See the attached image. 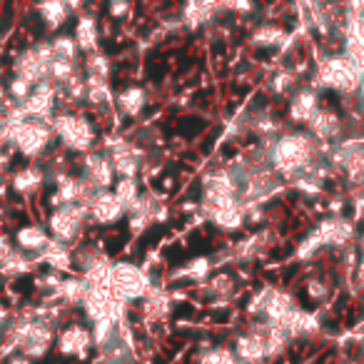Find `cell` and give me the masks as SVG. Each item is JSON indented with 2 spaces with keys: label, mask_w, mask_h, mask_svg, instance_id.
Returning a JSON list of instances; mask_svg holds the SVG:
<instances>
[{
  "label": "cell",
  "mask_w": 364,
  "mask_h": 364,
  "mask_svg": "<svg viewBox=\"0 0 364 364\" xmlns=\"http://www.w3.org/2000/svg\"><path fill=\"white\" fill-rule=\"evenodd\" d=\"M87 215H90V225L97 228H110L117 225L127 215L125 205L115 198L112 190H100V193L92 195V200L87 203Z\"/></svg>",
  "instance_id": "9a60e30c"
},
{
  "label": "cell",
  "mask_w": 364,
  "mask_h": 364,
  "mask_svg": "<svg viewBox=\"0 0 364 364\" xmlns=\"http://www.w3.org/2000/svg\"><path fill=\"white\" fill-rule=\"evenodd\" d=\"M73 38H75L80 53H85V55H87V53L100 50V28H97V21L92 16H80V18H77Z\"/></svg>",
  "instance_id": "cb8c5ba5"
},
{
  "label": "cell",
  "mask_w": 364,
  "mask_h": 364,
  "mask_svg": "<svg viewBox=\"0 0 364 364\" xmlns=\"http://www.w3.org/2000/svg\"><path fill=\"white\" fill-rule=\"evenodd\" d=\"M284 38H287V36H284L279 28L264 26V28H259V31L252 36V43H255V46H259V48H274V46H282Z\"/></svg>",
  "instance_id": "d590c367"
},
{
  "label": "cell",
  "mask_w": 364,
  "mask_h": 364,
  "mask_svg": "<svg viewBox=\"0 0 364 364\" xmlns=\"http://www.w3.org/2000/svg\"><path fill=\"white\" fill-rule=\"evenodd\" d=\"M357 97H359V107H362V112H364V77H362V85H359V90H357Z\"/></svg>",
  "instance_id": "ee69618b"
},
{
  "label": "cell",
  "mask_w": 364,
  "mask_h": 364,
  "mask_svg": "<svg viewBox=\"0 0 364 364\" xmlns=\"http://www.w3.org/2000/svg\"><path fill=\"white\" fill-rule=\"evenodd\" d=\"M50 48H53V58H55V60L80 63V48H77V43H75V38H73V36L50 38Z\"/></svg>",
  "instance_id": "f546056e"
},
{
  "label": "cell",
  "mask_w": 364,
  "mask_h": 364,
  "mask_svg": "<svg viewBox=\"0 0 364 364\" xmlns=\"http://www.w3.org/2000/svg\"><path fill=\"white\" fill-rule=\"evenodd\" d=\"M105 284L112 289L117 299L122 304H132V302H142L147 297V292L152 289V279L150 272L140 264L132 262H112L107 269V279Z\"/></svg>",
  "instance_id": "5b68a950"
},
{
  "label": "cell",
  "mask_w": 364,
  "mask_h": 364,
  "mask_svg": "<svg viewBox=\"0 0 364 364\" xmlns=\"http://www.w3.org/2000/svg\"><path fill=\"white\" fill-rule=\"evenodd\" d=\"M147 105V92L137 85H130V87H122L120 92L115 95V107L122 112L125 117H137L142 115Z\"/></svg>",
  "instance_id": "d4e9b609"
},
{
  "label": "cell",
  "mask_w": 364,
  "mask_h": 364,
  "mask_svg": "<svg viewBox=\"0 0 364 364\" xmlns=\"http://www.w3.org/2000/svg\"><path fill=\"white\" fill-rule=\"evenodd\" d=\"M33 87L28 80H23V77L18 75H11L6 80V85H3V92H6V100L11 102V105H21V102H26V97L33 92Z\"/></svg>",
  "instance_id": "1f68e13d"
},
{
  "label": "cell",
  "mask_w": 364,
  "mask_h": 364,
  "mask_svg": "<svg viewBox=\"0 0 364 364\" xmlns=\"http://www.w3.org/2000/svg\"><path fill=\"white\" fill-rule=\"evenodd\" d=\"M0 359H3V357H0Z\"/></svg>",
  "instance_id": "f6af8a7d"
},
{
  "label": "cell",
  "mask_w": 364,
  "mask_h": 364,
  "mask_svg": "<svg viewBox=\"0 0 364 364\" xmlns=\"http://www.w3.org/2000/svg\"><path fill=\"white\" fill-rule=\"evenodd\" d=\"M112 193L115 198L125 205V210H130L135 205V200L140 198V185H137V177H117L115 185H112Z\"/></svg>",
  "instance_id": "4dcf8cb0"
},
{
  "label": "cell",
  "mask_w": 364,
  "mask_h": 364,
  "mask_svg": "<svg viewBox=\"0 0 364 364\" xmlns=\"http://www.w3.org/2000/svg\"><path fill=\"white\" fill-rule=\"evenodd\" d=\"M232 349H235V354H237V359H242V362H247V364L269 362L267 359V337L259 332H252V329L240 334V337L235 339Z\"/></svg>",
  "instance_id": "d6986e66"
},
{
  "label": "cell",
  "mask_w": 364,
  "mask_h": 364,
  "mask_svg": "<svg viewBox=\"0 0 364 364\" xmlns=\"http://www.w3.org/2000/svg\"><path fill=\"white\" fill-rule=\"evenodd\" d=\"M237 362V354L228 344H220V347H208L198 354V364H235Z\"/></svg>",
  "instance_id": "d6a6232c"
},
{
  "label": "cell",
  "mask_w": 364,
  "mask_h": 364,
  "mask_svg": "<svg viewBox=\"0 0 364 364\" xmlns=\"http://www.w3.org/2000/svg\"><path fill=\"white\" fill-rule=\"evenodd\" d=\"M130 11H132L130 0H107V13H110L112 18H117V21L130 16Z\"/></svg>",
  "instance_id": "74e56055"
},
{
  "label": "cell",
  "mask_w": 364,
  "mask_h": 364,
  "mask_svg": "<svg viewBox=\"0 0 364 364\" xmlns=\"http://www.w3.org/2000/svg\"><path fill=\"white\" fill-rule=\"evenodd\" d=\"M319 107V95L314 87H302L299 92H294L292 102H289V120L297 125H307L309 117L317 112Z\"/></svg>",
  "instance_id": "7402d4cb"
},
{
  "label": "cell",
  "mask_w": 364,
  "mask_h": 364,
  "mask_svg": "<svg viewBox=\"0 0 364 364\" xmlns=\"http://www.w3.org/2000/svg\"><path fill=\"white\" fill-rule=\"evenodd\" d=\"M58 105H60V95H58V85L53 80H43L33 87V92L26 97V102L18 107V112L26 117H36V120H46L50 122L53 115L58 112Z\"/></svg>",
  "instance_id": "30bf717a"
},
{
  "label": "cell",
  "mask_w": 364,
  "mask_h": 364,
  "mask_svg": "<svg viewBox=\"0 0 364 364\" xmlns=\"http://www.w3.org/2000/svg\"><path fill=\"white\" fill-rule=\"evenodd\" d=\"M38 262H43L53 272H60V274L73 272V247L58 242V240H50V245L46 247V252L41 255Z\"/></svg>",
  "instance_id": "603a6c76"
},
{
  "label": "cell",
  "mask_w": 364,
  "mask_h": 364,
  "mask_svg": "<svg viewBox=\"0 0 364 364\" xmlns=\"http://www.w3.org/2000/svg\"><path fill=\"white\" fill-rule=\"evenodd\" d=\"M8 167H11V152L6 145H0V177L8 175Z\"/></svg>",
  "instance_id": "b9f144b4"
},
{
  "label": "cell",
  "mask_w": 364,
  "mask_h": 364,
  "mask_svg": "<svg viewBox=\"0 0 364 364\" xmlns=\"http://www.w3.org/2000/svg\"><path fill=\"white\" fill-rule=\"evenodd\" d=\"M344 55L352 60V65L364 77V28L359 23H352L347 28V41H344Z\"/></svg>",
  "instance_id": "4316f807"
},
{
  "label": "cell",
  "mask_w": 364,
  "mask_h": 364,
  "mask_svg": "<svg viewBox=\"0 0 364 364\" xmlns=\"http://www.w3.org/2000/svg\"><path fill=\"white\" fill-rule=\"evenodd\" d=\"M55 142L63 152L70 155H85L97 147V130L82 112L77 110H58L50 120Z\"/></svg>",
  "instance_id": "277c9868"
},
{
  "label": "cell",
  "mask_w": 364,
  "mask_h": 364,
  "mask_svg": "<svg viewBox=\"0 0 364 364\" xmlns=\"http://www.w3.org/2000/svg\"><path fill=\"white\" fill-rule=\"evenodd\" d=\"M314 230H317L324 250H329V247L342 250V247H347L354 237H357V230H354V225L349 223L347 218H342V215H329V218L322 220V223H319Z\"/></svg>",
  "instance_id": "ac0fdd59"
},
{
  "label": "cell",
  "mask_w": 364,
  "mask_h": 364,
  "mask_svg": "<svg viewBox=\"0 0 364 364\" xmlns=\"http://www.w3.org/2000/svg\"><path fill=\"white\" fill-rule=\"evenodd\" d=\"M85 105L95 110H110L115 105V92L110 87V77L85 75Z\"/></svg>",
  "instance_id": "44dd1931"
},
{
  "label": "cell",
  "mask_w": 364,
  "mask_h": 364,
  "mask_svg": "<svg viewBox=\"0 0 364 364\" xmlns=\"http://www.w3.org/2000/svg\"><path fill=\"white\" fill-rule=\"evenodd\" d=\"M327 294H329V284L324 282V279H317V277L307 279V297L309 299L322 302V299H327Z\"/></svg>",
  "instance_id": "8d00e7d4"
},
{
  "label": "cell",
  "mask_w": 364,
  "mask_h": 364,
  "mask_svg": "<svg viewBox=\"0 0 364 364\" xmlns=\"http://www.w3.org/2000/svg\"><path fill=\"white\" fill-rule=\"evenodd\" d=\"M36 13H38L43 28H46L48 33H58L68 23L73 8H70L68 0H38Z\"/></svg>",
  "instance_id": "ffe728a7"
},
{
  "label": "cell",
  "mask_w": 364,
  "mask_h": 364,
  "mask_svg": "<svg viewBox=\"0 0 364 364\" xmlns=\"http://www.w3.org/2000/svg\"><path fill=\"white\" fill-rule=\"evenodd\" d=\"M319 252H324V245H322V240H319L317 230H312V232L297 245V250H294L299 262H309V259H314Z\"/></svg>",
  "instance_id": "e575fe53"
},
{
  "label": "cell",
  "mask_w": 364,
  "mask_h": 364,
  "mask_svg": "<svg viewBox=\"0 0 364 364\" xmlns=\"http://www.w3.org/2000/svg\"><path fill=\"white\" fill-rule=\"evenodd\" d=\"M332 145L312 137L307 130L299 132H279L277 137L269 140L267 147V160L269 167L277 170L284 177V182L294 180L302 172H309L314 165L327 160Z\"/></svg>",
  "instance_id": "7a4b0ae2"
},
{
  "label": "cell",
  "mask_w": 364,
  "mask_h": 364,
  "mask_svg": "<svg viewBox=\"0 0 364 364\" xmlns=\"http://www.w3.org/2000/svg\"><path fill=\"white\" fill-rule=\"evenodd\" d=\"M92 332L87 324L82 322H70V324H63L58 329V337H55V352L60 357H70V359H87L92 352Z\"/></svg>",
  "instance_id": "8fae6325"
},
{
  "label": "cell",
  "mask_w": 364,
  "mask_h": 364,
  "mask_svg": "<svg viewBox=\"0 0 364 364\" xmlns=\"http://www.w3.org/2000/svg\"><path fill=\"white\" fill-rule=\"evenodd\" d=\"M48 175L43 162H26L21 167H13L8 172V188L23 200H33L46 190Z\"/></svg>",
  "instance_id": "7c38bea8"
},
{
  "label": "cell",
  "mask_w": 364,
  "mask_h": 364,
  "mask_svg": "<svg viewBox=\"0 0 364 364\" xmlns=\"http://www.w3.org/2000/svg\"><path fill=\"white\" fill-rule=\"evenodd\" d=\"M58 304H43L33 309H13L6 332L0 337V357L11 352H21L33 362H41L55 349L58 319H60Z\"/></svg>",
  "instance_id": "6da1fadb"
},
{
  "label": "cell",
  "mask_w": 364,
  "mask_h": 364,
  "mask_svg": "<svg viewBox=\"0 0 364 364\" xmlns=\"http://www.w3.org/2000/svg\"><path fill=\"white\" fill-rule=\"evenodd\" d=\"M200 287H205L208 297H213V299H230L235 292H237V279H235L230 272H218L210 277L208 284L200 282Z\"/></svg>",
  "instance_id": "f1b7e54d"
},
{
  "label": "cell",
  "mask_w": 364,
  "mask_h": 364,
  "mask_svg": "<svg viewBox=\"0 0 364 364\" xmlns=\"http://www.w3.org/2000/svg\"><path fill=\"white\" fill-rule=\"evenodd\" d=\"M354 279H357V284L364 289V255H362V259L357 262V267H354Z\"/></svg>",
  "instance_id": "7bdbcfd3"
},
{
  "label": "cell",
  "mask_w": 364,
  "mask_h": 364,
  "mask_svg": "<svg viewBox=\"0 0 364 364\" xmlns=\"http://www.w3.org/2000/svg\"><path fill=\"white\" fill-rule=\"evenodd\" d=\"M307 132L312 137H317V140L334 145V142H339L344 135H347V125H344V120L334 110L317 107V112H314L307 122Z\"/></svg>",
  "instance_id": "e0dca14e"
},
{
  "label": "cell",
  "mask_w": 364,
  "mask_h": 364,
  "mask_svg": "<svg viewBox=\"0 0 364 364\" xmlns=\"http://www.w3.org/2000/svg\"><path fill=\"white\" fill-rule=\"evenodd\" d=\"M80 309L87 322H100V319H122L125 317V304L112 294L107 284H90L80 302Z\"/></svg>",
  "instance_id": "9c48e42d"
},
{
  "label": "cell",
  "mask_w": 364,
  "mask_h": 364,
  "mask_svg": "<svg viewBox=\"0 0 364 364\" xmlns=\"http://www.w3.org/2000/svg\"><path fill=\"white\" fill-rule=\"evenodd\" d=\"M36 264V257L16 247L11 232H0V277H23V274L33 272Z\"/></svg>",
  "instance_id": "5bb4252c"
},
{
  "label": "cell",
  "mask_w": 364,
  "mask_h": 364,
  "mask_svg": "<svg viewBox=\"0 0 364 364\" xmlns=\"http://www.w3.org/2000/svg\"><path fill=\"white\" fill-rule=\"evenodd\" d=\"M13 242H16V247L21 250V252L31 255V257L41 259V255L46 252V247L50 245V232H48V228L43 223H23L18 225L16 230H13Z\"/></svg>",
  "instance_id": "2e32d148"
},
{
  "label": "cell",
  "mask_w": 364,
  "mask_h": 364,
  "mask_svg": "<svg viewBox=\"0 0 364 364\" xmlns=\"http://www.w3.org/2000/svg\"><path fill=\"white\" fill-rule=\"evenodd\" d=\"M317 85L342 92V95H357L362 85V73L352 65L347 55H329L317 68Z\"/></svg>",
  "instance_id": "ba28073f"
},
{
  "label": "cell",
  "mask_w": 364,
  "mask_h": 364,
  "mask_svg": "<svg viewBox=\"0 0 364 364\" xmlns=\"http://www.w3.org/2000/svg\"><path fill=\"white\" fill-rule=\"evenodd\" d=\"M50 63H53L50 41H38L16 53V58L11 63V75H18L31 82V85H38L43 80H50Z\"/></svg>",
  "instance_id": "52a82bcc"
},
{
  "label": "cell",
  "mask_w": 364,
  "mask_h": 364,
  "mask_svg": "<svg viewBox=\"0 0 364 364\" xmlns=\"http://www.w3.org/2000/svg\"><path fill=\"white\" fill-rule=\"evenodd\" d=\"M77 157H80V175L90 182L97 193H100V190H112L117 175H115V170H112V162L105 152L95 147V150L85 152V155H77Z\"/></svg>",
  "instance_id": "4fadbf2b"
},
{
  "label": "cell",
  "mask_w": 364,
  "mask_h": 364,
  "mask_svg": "<svg viewBox=\"0 0 364 364\" xmlns=\"http://www.w3.org/2000/svg\"><path fill=\"white\" fill-rule=\"evenodd\" d=\"M55 132L46 120L26 117L18 107H8L6 112V147L11 155L23 157L26 162H43L55 150Z\"/></svg>",
  "instance_id": "3957f363"
},
{
  "label": "cell",
  "mask_w": 364,
  "mask_h": 364,
  "mask_svg": "<svg viewBox=\"0 0 364 364\" xmlns=\"http://www.w3.org/2000/svg\"><path fill=\"white\" fill-rule=\"evenodd\" d=\"M11 317H13V307L0 299V337H3V332H6L8 322H11Z\"/></svg>",
  "instance_id": "ab89813d"
},
{
  "label": "cell",
  "mask_w": 364,
  "mask_h": 364,
  "mask_svg": "<svg viewBox=\"0 0 364 364\" xmlns=\"http://www.w3.org/2000/svg\"><path fill=\"white\" fill-rule=\"evenodd\" d=\"M82 73L95 77H110V60L100 50L87 53L85 60H82Z\"/></svg>",
  "instance_id": "836d02e7"
},
{
  "label": "cell",
  "mask_w": 364,
  "mask_h": 364,
  "mask_svg": "<svg viewBox=\"0 0 364 364\" xmlns=\"http://www.w3.org/2000/svg\"><path fill=\"white\" fill-rule=\"evenodd\" d=\"M272 87H274V92H289L294 87V73L292 70L277 73L272 80Z\"/></svg>",
  "instance_id": "f35d334b"
},
{
  "label": "cell",
  "mask_w": 364,
  "mask_h": 364,
  "mask_svg": "<svg viewBox=\"0 0 364 364\" xmlns=\"http://www.w3.org/2000/svg\"><path fill=\"white\" fill-rule=\"evenodd\" d=\"M213 269H215V259L213 257H195V259H190V262L185 264L182 269H177L175 277L185 279V282L200 284V282H205L210 274H213Z\"/></svg>",
  "instance_id": "83f0119b"
},
{
  "label": "cell",
  "mask_w": 364,
  "mask_h": 364,
  "mask_svg": "<svg viewBox=\"0 0 364 364\" xmlns=\"http://www.w3.org/2000/svg\"><path fill=\"white\" fill-rule=\"evenodd\" d=\"M87 225H90V215H87L85 205H60V208H50L46 220V228L53 240L63 245H80L82 235H85Z\"/></svg>",
  "instance_id": "8992f818"
},
{
  "label": "cell",
  "mask_w": 364,
  "mask_h": 364,
  "mask_svg": "<svg viewBox=\"0 0 364 364\" xmlns=\"http://www.w3.org/2000/svg\"><path fill=\"white\" fill-rule=\"evenodd\" d=\"M3 364H36L31 357H26V354H21V352H11V354H6L3 357Z\"/></svg>",
  "instance_id": "60d3db41"
},
{
  "label": "cell",
  "mask_w": 364,
  "mask_h": 364,
  "mask_svg": "<svg viewBox=\"0 0 364 364\" xmlns=\"http://www.w3.org/2000/svg\"><path fill=\"white\" fill-rule=\"evenodd\" d=\"M208 220L215 225V228L225 230V232H235V230L245 228L247 225V215H245L242 205H230V208H220L208 213Z\"/></svg>",
  "instance_id": "484cf974"
}]
</instances>
